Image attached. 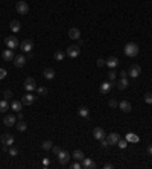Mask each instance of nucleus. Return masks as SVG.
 Returning a JSON list of instances; mask_svg holds the SVG:
<instances>
[{
	"label": "nucleus",
	"mask_w": 152,
	"mask_h": 169,
	"mask_svg": "<svg viewBox=\"0 0 152 169\" xmlns=\"http://www.w3.org/2000/svg\"><path fill=\"white\" fill-rule=\"evenodd\" d=\"M123 52H125L126 57L134 58V57H137V54H138V46H137L135 43H128V44H125Z\"/></svg>",
	"instance_id": "nucleus-1"
},
{
	"label": "nucleus",
	"mask_w": 152,
	"mask_h": 169,
	"mask_svg": "<svg viewBox=\"0 0 152 169\" xmlns=\"http://www.w3.org/2000/svg\"><path fill=\"white\" fill-rule=\"evenodd\" d=\"M20 49H21L24 54H31V52H32V49H34V41H32V40H29V38H26L24 41H21V43H20Z\"/></svg>",
	"instance_id": "nucleus-2"
},
{
	"label": "nucleus",
	"mask_w": 152,
	"mask_h": 169,
	"mask_svg": "<svg viewBox=\"0 0 152 169\" xmlns=\"http://www.w3.org/2000/svg\"><path fill=\"white\" fill-rule=\"evenodd\" d=\"M15 9H17V12L18 14H21V15H24V14H28L29 12V5L24 2V0H20V2H17V5H15Z\"/></svg>",
	"instance_id": "nucleus-3"
},
{
	"label": "nucleus",
	"mask_w": 152,
	"mask_h": 169,
	"mask_svg": "<svg viewBox=\"0 0 152 169\" xmlns=\"http://www.w3.org/2000/svg\"><path fill=\"white\" fill-rule=\"evenodd\" d=\"M67 57H70V58H76V57H79V54H81V49H79V46H76V44H71V46H68L67 47Z\"/></svg>",
	"instance_id": "nucleus-4"
},
{
	"label": "nucleus",
	"mask_w": 152,
	"mask_h": 169,
	"mask_svg": "<svg viewBox=\"0 0 152 169\" xmlns=\"http://www.w3.org/2000/svg\"><path fill=\"white\" fill-rule=\"evenodd\" d=\"M140 73H141V67H140L138 64H131V67H129V70H128V76H131V78H138Z\"/></svg>",
	"instance_id": "nucleus-5"
},
{
	"label": "nucleus",
	"mask_w": 152,
	"mask_h": 169,
	"mask_svg": "<svg viewBox=\"0 0 152 169\" xmlns=\"http://www.w3.org/2000/svg\"><path fill=\"white\" fill-rule=\"evenodd\" d=\"M5 44H6L8 49H17V47L20 46L17 37H6V38H5Z\"/></svg>",
	"instance_id": "nucleus-6"
},
{
	"label": "nucleus",
	"mask_w": 152,
	"mask_h": 169,
	"mask_svg": "<svg viewBox=\"0 0 152 169\" xmlns=\"http://www.w3.org/2000/svg\"><path fill=\"white\" fill-rule=\"evenodd\" d=\"M105 139H107V142H108L110 146H114V145H117V142L120 139V134L119 133H111V134H107Z\"/></svg>",
	"instance_id": "nucleus-7"
},
{
	"label": "nucleus",
	"mask_w": 152,
	"mask_h": 169,
	"mask_svg": "<svg viewBox=\"0 0 152 169\" xmlns=\"http://www.w3.org/2000/svg\"><path fill=\"white\" fill-rule=\"evenodd\" d=\"M93 137H94L96 140H102V139H105V137H107L105 130L100 128V127H96V128L93 130Z\"/></svg>",
	"instance_id": "nucleus-8"
},
{
	"label": "nucleus",
	"mask_w": 152,
	"mask_h": 169,
	"mask_svg": "<svg viewBox=\"0 0 152 169\" xmlns=\"http://www.w3.org/2000/svg\"><path fill=\"white\" fill-rule=\"evenodd\" d=\"M24 88H26V91H34L37 90V82L34 78H26V81H24Z\"/></svg>",
	"instance_id": "nucleus-9"
},
{
	"label": "nucleus",
	"mask_w": 152,
	"mask_h": 169,
	"mask_svg": "<svg viewBox=\"0 0 152 169\" xmlns=\"http://www.w3.org/2000/svg\"><path fill=\"white\" fill-rule=\"evenodd\" d=\"M113 84H114V82H111V81L102 82V84H100V87H99V91L102 93V94H108V93H110V90L113 88Z\"/></svg>",
	"instance_id": "nucleus-10"
},
{
	"label": "nucleus",
	"mask_w": 152,
	"mask_h": 169,
	"mask_svg": "<svg viewBox=\"0 0 152 169\" xmlns=\"http://www.w3.org/2000/svg\"><path fill=\"white\" fill-rule=\"evenodd\" d=\"M26 61H28V58L24 57V55H17V57L14 58V66H15L17 69H21L24 64H26Z\"/></svg>",
	"instance_id": "nucleus-11"
},
{
	"label": "nucleus",
	"mask_w": 152,
	"mask_h": 169,
	"mask_svg": "<svg viewBox=\"0 0 152 169\" xmlns=\"http://www.w3.org/2000/svg\"><path fill=\"white\" fill-rule=\"evenodd\" d=\"M68 160H70V152L61 149V152L58 154V161H59V164H67Z\"/></svg>",
	"instance_id": "nucleus-12"
},
{
	"label": "nucleus",
	"mask_w": 152,
	"mask_h": 169,
	"mask_svg": "<svg viewBox=\"0 0 152 169\" xmlns=\"http://www.w3.org/2000/svg\"><path fill=\"white\" fill-rule=\"evenodd\" d=\"M2 145H6V146H12V145H14V136L9 134V133L3 134V136H2Z\"/></svg>",
	"instance_id": "nucleus-13"
},
{
	"label": "nucleus",
	"mask_w": 152,
	"mask_h": 169,
	"mask_svg": "<svg viewBox=\"0 0 152 169\" xmlns=\"http://www.w3.org/2000/svg\"><path fill=\"white\" fill-rule=\"evenodd\" d=\"M116 87L119 90H126L129 87V82H128V78H120L117 82H116Z\"/></svg>",
	"instance_id": "nucleus-14"
},
{
	"label": "nucleus",
	"mask_w": 152,
	"mask_h": 169,
	"mask_svg": "<svg viewBox=\"0 0 152 169\" xmlns=\"http://www.w3.org/2000/svg\"><path fill=\"white\" fill-rule=\"evenodd\" d=\"M34 101H35V98H34L31 93H26V94L21 98V104H23V105H32Z\"/></svg>",
	"instance_id": "nucleus-15"
},
{
	"label": "nucleus",
	"mask_w": 152,
	"mask_h": 169,
	"mask_svg": "<svg viewBox=\"0 0 152 169\" xmlns=\"http://www.w3.org/2000/svg\"><path fill=\"white\" fill-rule=\"evenodd\" d=\"M2 58H3L5 61H14L15 55H14L12 49H6V51H3V54H2Z\"/></svg>",
	"instance_id": "nucleus-16"
},
{
	"label": "nucleus",
	"mask_w": 152,
	"mask_h": 169,
	"mask_svg": "<svg viewBox=\"0 0 152 169\" xmlns=\"http://www.w3.org/2000/svg\"><path fill=\"white\" fill-rule=\"evenodd\" d=\"M82 167L84 169H94L96 167V163L91 160V158H82Z\"/></svg>",
	"instance_id": "nucleus-17"
},
{
	"label": "nucleus",
	"mask_w": 152,
	"mask_h": 169,
	"mask_svg": "<svg viewBox=\"0 0 152 169\" xmlns=\"http://www.w3.org/2000/svg\"><path fill=\"white\" fill-rule=\"evenodd\" d=\"M68 37H70L71 40H79V38H81V31H79L78 28H71V29L68 31Z\"/></svg>",
	"instance_id": "nucleus-18"
},
{
	"label": "nucleus",
	"mask_w": 152,
	"mask_h": 169,
	"mask_svg": "<svg viewBox=\"0 0 152 169\" xmlns=\"http://www.w3.org/2000/svg\"><path fill=\"white\" fill-rule=\"evenodd\" d=\"M119 107H120V110H122L123 113H129V111L132 110L129 101H122V102H119Z\"/></svg>",
	"instance_id": "nucleus-19"
},
{
	"label": "nucleus",
	"mask_w": 152,
	"mask_h": 169,
	"mask_svg": "<svg viewBox=\"0 0 152 169\" xmlns=\"http://www.w3.org/2000/svg\"><path fill=\"white\" fill-rule=\"evenodd\" d=\"M3 124L6 125V127H14L15 124H17V119H15V116H6L5 119H3Z\"/></svg>",
	"instance_id": "nucleus-20"
},
{
	"label": "nucleus",
	"mask_w": 152,
	"mask_h": 169,
	"mask_svg": "<svg viewBox=\"0 0 152 169\" xmlns=\"http://www.w3.org/2000/svg\"><path fill=\"white\" fill-rule=\"evenodd\" d=\"M9 29H11L12 32H15V34H17V32H18V31L21 29V25H20V21H18V20H12V21L9 23Z\"/></svg>",
	"instance_id": "nucleus-21"
},
{
	"label": "nucleus",
	"mask_w": 152,
	"mask_h": 169,
	"mask_svg": "<svg viewBox=\"0 0 152 169\" xmlns=\"http://www.w3.org/2000/svg\"><path fill=\"white\" fill-rule=\"evenodd\" d=\"M43 75H44L46 79H53V78H55V70L50 69V67H47V69H44Z\"/></svg>",
	"instance_id": "nucleus-22"
},
{
	"label": "nucleus",
	"mask_w": 152,
	"mask_h": 169,
	"mask_svg": "<svg viewBox=\"0 0 152 169\" xmlns=\"http://www.w3.org/2000/svg\"><path fill=\"white\" fill-rule=\"evenodd\" d=\"M125 139L128 140V142H132V143H138L140 142V137L137 134H134V133H128V134L125 136Z\"/></svg>",
	"instance_id": "nucleus-23"
},
{
	"label": "nucleus",
	"mask_w": 152,
	"mask_h": 169,
	"mask_svg": "<svg viewBox=\"0 0 152 169\" xmlns=\"http://www.w3.org/2000/svg\"><path fill=\"white\" fill-rule=\"evenodd\" d=\"M17 130L20 131V133H23V131H26L28 130V122H24V120H17Z\"/></svg>",
	"instance_id": "nucleus-24"
},
{
	"label": "nucleus",
	"mask_w": 152,
	"mask_h": 169,
	"mask_svg": "<svg viewBox=\"0 0 152 169\" xmlns=\"http://www.w3.org/2000/svg\"><path fill=\"white\" fill-rule=\"evenodd\" d=\"M117 64H119V60H117L116 57H110V58L107 60V66H108L110 69H114Z\"/></svg>",
	"instance_id": "nucleus-25"
},
{
	"label": "nucleus",
	"mask_w": 152,
	"mask_h": 169,
	"mask_svg": "<svg viewBox=\"0 0 152 169\" xmlns=\"http://www.w3.org/2000/svg\"><path fill=\"white\" fill-rule=\"evenodd\" d=\"M21 107H23V104H21V101H12L11 102V108L14 110V111H21Z\"/></svg>",
	"instance_id": "nucleus-26"
},
{
	"label": "nucleus",
	"mask_w": 152,
	"mask_h": 169,
	"mask_svg": "<svg viewBox=\"0 0 152 169\" xmlns=\"http://www.w3.org/2000/svg\"><path fill=\"white\" fill-rule=\"evenodd\" d=\"M41 148L44 149V151H50L53 148V143H52V140H44L43 143H41Z\"/></svg>",
	"instance_id": "nucleus-27"
},
{
	"label": "nucleus",
	"mask_w": 152,
	"mask_h": 169,
	"mask_svg": "<svg viewBox=\"0 0 152 169\" xmlns=\"http://www.w3.org/2000/svg\"><path fill=\"white\" fill-rule=\"evenodd\" d=\"M85 155H84V152L81 151V149H74V152H73V158L74 160H78V161H82V158H84Z\"/></svg>",
	"instance_id": "nucleus-28"
},
{
	"label": "nucleus",
	"mask_w": 152,
	"mask_h": 169,
	"mask_svg": "<svg viewBox=\"0 0 152 169\" xmlns=\"http://www.w3.org/2000/svg\"><path fill=\"white\" fill-rule=\"evenodd\" d=\"M9 104H8V101L6 99H3V101H0V113H5V111H8L9 110Z\"/></svg>",
	"instance_id": "nucleus-29"
},
{
	"label": "nucleus",
	"mask_w": 152,
	"mask_h": 169,
	"mask_svg": "<svg viewBox=\"0 0 152 169\" xmlns=\"http://www.w3.org/2000/svg\"><path fill=\"white\" fill-rule=\"evenodd\" d=\"M37 93H38L40 96H47L49 90H47V87H44V85H40V87H37Z\"/></svg>",
	"instance_id": "nucleus-30"
},
{
	"label": "nucleus",
	"mask_w": 152,
	"mask_h": 169,
	"mask_svg": "<svg viewBox=\"0 0 152 169\" xmlns=\"http://www.w3.org/2000/svg\"><path fill=\"white\" fill-rule=\"evenodd\" d=\"M116 78H117V72H116L114 69H111V70L108 72V81L114 82V81H116Z\"/></svg>",
	"instance_id": "nucleus-31"
},
{
	"label": "nucleus",
	"mask_w": 152,
	"mask_h": 169,
	"mask_svg": "<svg viewBox=\"0 0 152 169\" xmlns=\"http://www.w3.org/2000/svg\"><path fill=\"white\" fill-rule=\"evenodd\" d=\"M78 113H79V116H82V117H88V116H90V111H88L87 107H81V108L78 110Z\"/></svg>",
	"instance_id": "nucleus-32"
},
{
	"label": "nucleus",
	"mask_w": 152,
	"mask_h": 169,
	"mask_svg": "<svg viewBox=\"0 0 152 169\" xmlns=\"http://www.w3.org/2000/svg\"><path fill=\"white\" fill-rule=\"evenodd\" d=\"M53 58H55V61H62L64 60V52L62 51H56L53 54Z\"/></svg>",
	"instance_id": "nucleus-33"
},
{
	"label": "nucleus",
	"mask_w": 152,
	"mask_h": 169,
	"mask_svg": "<svg viewBox=\"0 0 152 169\" xmlns=\"http://www.w3.org/2000/svg\"><path fill=\"white\" fill-rule=\"evenodd\" d=\"M117 145H119V148H120V149H125L126 146H128V140H126V139H125V140H123V139H119Z\"/></svg>",
	"instance_id": "nucleus-34"
},
{
	"label": "nucleus",
	"mask_w": 152,
	"mask_h": 169,
	"mask_svg": "<svg viewBox=\"0 0 152 169\" xmlns=\"http://www.w3.org/2000/svg\"><path fill=\"white\" fill-rule=\"evenodd\" d=\"M108 107H110V108H116V107H119V102H117L116 99H110V101H108Z\"/></svg>",
	"instance_id": "nucleus-35"
},
{
	"label": "nucleus",
	"mask_w": 152,
	"mask_h": 169,
	"mask_svg": "<svg viewBox=\"0 0 152 169\" xmlns=\"http://www.w3.org/2000/svg\"><path fill=\"white\" fill-rule=\"evenodd\" d=\"M8 152L12 155V157H15L17 154H18V149L15 148V146H9V149H8Z\"/></svg>",
	"instance_id": "nucleus-36"
},
{
	"label": "nucleus",
	"mask_w": 152,
	"mask_h": 169,
	"mask_svg": "<svg viewBox=\"0 0 152 169\" xmlns=\"http://www.w3.org/2000/svg\"><path fill=\"white\" fill-rule=\"evenodd\" d=\"M144 102L152 104V93H144Z\"/></svg>",
	"instance_id": "nucleus-37"
},
{
	"label": "nucleus",
	"mask_w": 152,
	"mask_h": 169,
	"mask_svg": "<svg viewBox=\"0 0 152 169\" xmlns=\"http://www.w3.org/2000/svg\"><path fill=\"white\" fill-rule=\"evenodd\" d=\"M96 64H97V67H104V66H107V60H104V58H99V60L96 61Z\"/></svg>",
	"instance_id": "nucleus-38"
},
{
	"label": "nucleus",
	"mask_w": 152,
	"mask_h": 169,
	"mask_svg": "<svg viewBox=\"0 0 152 169\" xmlns=\"http://www.w3.org/2000/svg\"><path fill=\"white\" fill-rule=\"evenodd\" d=\"M3 98H5L6 101L11 99V98H12V91H11V90H5V91H3Z\"/></svg>",
	"instance_id": "nucleus-39"
},
{
	"label": "nucleus",
	"mask_w": 152,
	"mask_h": 169,
	"mask_svg": "<svg viewBox=\"0 0 152 169\" xmlns=\"http://www.w3.org/2000/svg\"><path fill=\"white\" fill-rule=\"evenodd\" d=\"M70 167H71V169H81V167H82V164H79V161L76 160L74 163H71V166H70Z\"/></svg>",
	"instance_id": "nucleus-40"
},
{
	"label": "nucleus",
	"mask_w": 152,
	"mask_h": 169,
	"mask_svg": "<svg viewBox=\"0 0 152 169\" xmlns=\"http://www.w3.org/2000/svg\"><path fill=\"white\" fill-rule=\"evenodd\" d=\"M6 75H8V72H6L5 69H0V79H3V78H6Z\"/></svg>",
	"instance_id": "nucleus-41"
},
{
	"label": "nucleus",
	"mask_w": 152,
	"mask_h": 169,
	"mask_svg": "<svg viewBox=\"0 0 152 169\" xmlns=\"http://www.w3.org/2000/svg\"><path fill=\"white\" fill-rule=\"evenodd\" d=\"M100 146H102V148H108V146H110L108 142H107V139H102V140H100Z\"/></svg>",
	"instance_id": "nucleus-42"
},
{
	"label": "nucleus",
	"mask_w": 152,
	"mask_h": 169,
	"mask_svg": "<svg viewBox=\"0 0 152 169\" xmlns=\"http://www.w3.org/2000/svg\"><path fill=\"white\" fill-rule=\"evenodd\" d=\"M52 152H53L55 155H58V154L61 152V148H59V146H53V148H52Z\"/></svg>",
	"instance_id": "nucleus-43"
},
{
	"label": "nucleus",
	"mask_w": 152,
	"mask_h": 169,
	"mask_svg": "<svg viewBox=\"0 0 152 169\" xmlns=\"http://www.w3.org/2000/svg\"><path fill=\"white\" fill-rule=\"evenodd\" d=\"M120 78H128V70H122L120 72Z\"/></svg>",
	"instance_id": "nucleus-44"
},
{
	"label": "nucleus",
	"mask_w": 152,
	"mask_h": 169,
	"mask_svg": "<svg viewBox=\"0 0 152 169\" xmlns=\"http://www.w3.org/2000/svg\"><path fill=\"white\" fill-rule=\"evenodd\" d=\"M43 164H44V166H49V158H47V157L43 158Z\"/></svg>",
	"instance_id": "nucleus-45"
},
{
	"label": "nucleus",
	"mask_w": 152,
	"mask_h": 169,
	"mask_svg": "<svg viewBox=\"0 0 152 169\" xmlns=\"http://www.w3.org/2000/svg\"><path fill=\"white\" fill-rule=\"evenodd\" d=\"M23 119H24V117H23V113H20V111H18V116H17V120H23Z\"/></svg>",
	"instance_id": "nucleus-46"
},
{
	"label": "nucleus",
	"mask_w": 152,
	"mask_h": 169,
	"mask_svg": "<svg viewBox=\"0 0 152 169\" xmlns=\"http://www.w3.org/2000/svg\"><path fill=\"white\" fill-rule=\"evenodd\" d=\"M147 154L152 155V145H149V146H147Z\"/></svg>",
	"instance_id": "nucleus-47"
},
{
	"label": "nucleus",
	"mask_w": 152,
	"mask_h": 169,
	"mask_svg": "<svg viewBox=\"0 0 152 169\" xmlns=\"http://www.w3.org/2000/svg\"><path fill=\"white\" fill-rule=\"evenodd\" d=\"M104 167H105V169H111L113 164H111V163H107V164H104Z\"/></svg>",
	"instance_id": "nucleus-48"
}]
</instances>
